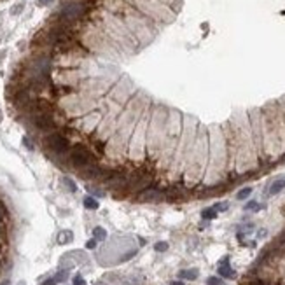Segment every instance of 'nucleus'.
I'll list each match as a JSON object with an SVG mask.
<instances>
[{
	"label": "nucleus",
	"instance_id": "obj_1",
	"mask_svg": "<svg viewBox=\"0 0 285 285\" xmlns=\"http://www.w3.org/2000/svg\"><path fill=\"white\" fill-rule=\"evenodd\" d=\"M222 131L228 147V178L257 170L259 159L252 142L247 112H236L231 121L222 124Z\"/></svg>",
	"mask_w": 285,
	"mask_h": 285
},
{
	"label": "nucleus",
	"instance_id": "obj_2",
	"mask_svg": "<svg viewBox=\"0 0 285 285\" xmlns=\"http://www.w3.org/2000/svg\"><path fill=\"white\" fill-rule=\"evenodd\" d=\"M262 152L266 163L276 161L285 154V121L280 104H271L261 111Z\"/></svg>",
	"mask_w": 285,
	"mask_h": 285
},
{
	"label": "nucleus",
	"instance_id": "obj_3",
	"mask_svg": "<svg viewBox=\"0 0 285 285\" xmlns=\"http://www.w3.org/2000/svg\"><path fill=\"white\" fill-rule=\"evenodd\" d=\"M208 128V164L203 182L207 187H215L228 178V147L221 124H210Z\"/></svg>",
	"mask_w": 285,
	"mask_h": 285
},
{
	"label": "nucleus",
	"instance_id": "obj_4",
	"mask_svg": "<svg viewBox=\"0 0 285 285\" xmlns=\"http://www.w3.org/2000/svg\"><path fill=\"white\" fill-rule=\"evenodd\" d=\"M102 7L105 11H109V13L121 18L124 25L128 27V30L137 39L140 47H144L147 42H151L152 37L158 34V27H156L154 21L149 20L142 13H138L135 7H131L124 0H102Z\"/></svg>",
	"mask_w": 285,
	"mask_h": 285
},
{
	"label": "nucleus",
	"instance_id": "obj_5",
	"mask_svg": "<svg viewBox=\"0 0 285 285\" xmlns=\"http://www.w3.org/2000/svg\"><path fill=\"white\" fill-rule=\"evenodd\" d=\"M198 121L191 116H184L182 119V133L180 138H178L177 149H175L173 159H171V164L168 168L166 175H164L163 184H178L182 180V175H184V170L187 166V159L189 154H191V149L195 145L196 140V131H198Z\"/></svg>",
	"mask_w": 285,
	"mask_h": 285
},
{
	"label": "nucleus",
	"instance_id": "obj_6",
	"mask_svg": "<svg viewBox=\"0 0 285 285\" xmlns=\"http://www.w3.org/2000/svg\"><path fill=\"white\" fill-rule=\"evenodd\" d=\"M208 164V128L205 124H198L196 140L191 149V154L187 159V166L182 175V184L185 189H195L203 182L205 171Z\"/></svg>",
	"mask_w": 285,
	"mask_h": 285
},
{
	"label": "nucleus",
	"instance_id": "obj_7",
	"mask_svg": "<svg viewBox=\"0 0 285 285\" xmlns=\"http://www.w3.org/2000/svg\"><path fill=\"white\" fill-rule=\"evenodd\" d=\"M182 119H184V114H180L178 111H175V109L168 111L161 152H159V158L154 164L156 184L164 180V175H166L168 168H170L171 164L175 149H177V144H178V138H180V133H182Z\"/></svg>",
	"mask_w": 285,
	"mask_h": 285
},
{
	"label": "nucleus",
	"instance_id": "obj_8",
	"mask_svg": "<svg viewBox=\"0 0 285 285\" xmlns=\"http://www.w3.org/2000/svg\"><path fill=\"white\" fill-rule=\"evenodd\" d=\"M168 111L170 109L163 107V105H156L151 107V118L147 124V142H145V164L154 170V164L159 158L161 152L163 138H164V124H166Z\"/></svg>",
	"mask_w": 285,
	"mask_h": 285
},
{
	"label": "nucleus",
	"instance_id": "obj_9",
	"mask_svg": "<svg viewBox=\"0 0 285 285\" xmlns=\"http://www.w3.org/2000/svg\"><path fill=\"white\" fill-rule=\"evenodd\" d=\"M149 118H151V107L145 109L142 118L138 119L133 133H131L130 144H128V163L135 168L145 164V156H147V152H145V142H147Z\"/></svg>",
	"mask_w": 285,
	"mask_h": 285
},
{
	"label": "nucleus",
	"instance_id": "obj_10",
	"mask_svg": "<svg viewBox=\"0 0 285 285\" xmlns=\"http://www.w3.org/2000/svg\"><path fill=\"white\" fill-rule=\"evenodd\" d=\"M124 2L130 4L131 7H135L138 13L147 16L154 23H168L175 18L173 11L161 4L159 0H124Z\"/></svg>",
	"mask_w": 285,
	"mask_h": 285
},
{
	"label": "nucleus",
	"instance_id": "obj_11",
	"mask_svg": "<svg viewBox=\"0 0 285 285\" xmlns=\"http://www.w3.org/2000/svg\"><path fill=\"white\" fill-rule=\"evenodd\" d=\"M102 159L91 151L89 144L86 142H77L70 147L68 151V156H67V170H72V171H82L84 168L87 166H93V164L100 163Z\"/></svg>",
	"mask_w": 285,
	"mask_h": 285
},
{
	"label": "nucleus",
	"instance_id": "obj_12",
	"mask_svg": "<svg viewBox=\"0 0 285 285\" xmlns=\"http://www.w3.org/2000/svg\"><path fill=\"white\" fill-rule=\"evenodd\" d=\"M217 273H219V276H221V278H235V276H236L235 269L229 266V257H228V255H226V257L219 262Z\"/></svg>",
	"mask_w": 285,
	"mask_h": 285
},
{
	"label": "nucleus",
	"instance_id": "obj_13",
	"mask_svg": "<svg viewBox=\"0 0 285 285\" xmlns=\"http://www.w3.org/2000/svg\"><path fill=\"white\" fill-rule=\"evenodd\" d=\"M283 189H285V178H276V180H273L271 185H269L268 195L275 196V195H278V193H282Z\"/></svg>",
	"mask_w": 285,
	"mask_h": 285
},
{
	"label": "nucleus",
	"instance_id": "obj_14",
	"mask_svg": "<svg viewBox=\"0 0 285 285\" xmlns=\"http://www.w3.org/2000/svg\"><path fill=\"white\" fill-rule=\"evenodd\" d=\"M200 275V271L196 268H191V269H180L178 271V278L180 280H196Z\"/></svg>",
	"mask_w": 285,
	"mask_h": 285
},
{
	"label": "nucleus",
	"instance_id": "obj_15",
	"mask_svg": "<svg viewBox=\"0 0 285 285\" xmlns=\"http://www.w3.org/2000/svg\"><path fill=\"white\" fill-rule=\"evenodd\" d=\"M74 242V233L68 231V229H65V231H61L60 235H58V243L60 245H68Z\"/></svg>",
	"mask_w": 285,
	"mask_h": 285
},
{
	"label": "nucleus",
	"instance_id": "obj_16",
	"mask_svg": "<svg viewBox=\"0 0 285 285\" xmlns=\"http://www.w3.org/2000/svg\"><path fill=\"white\" fill-rule=\"evenodd\" d=\"M93 238L97 240V242H105V240H107V229H104L102 226L93 228Z\"/></svg>",
	"mask_w": 285,
	"mask_h": 285
},
{
	"label": "nucleus",
	"instance_id": "obj_17",
	"mask_svg": "<svg viewBox=\"0 0 285 285\" xmlns=\"http://www.w3.org/2000/svg\"><path fill=\"white\" fill-rule=\"evenodd\" d=\"M82 203H84V207H86L87 210H98V208H100V203H98V200L93 198V196H86Z\"/></svg>",
	"mask_w": 285,
	"mask_h": 285
},
{
	"label": "nucleus",
	"instance_id": "obj_18",
	"mask_svg": "<svg viewBox=\"0 0 285 285\" xmlns=\"http://www.w3.org/2000/svg\"><path fill=\"white\" fill-rule=\"evenodd\" d=\"M202 217L207 219V221H212V219L217 217V210H215L214 207H212V208H205V210L202 212Z\"/></svg>",
	"mask_w": 285,
	"mask_h": 285
},
{
	"label": "nucleus",
	"instance_id": "obj_19",
	"mask_svg": "<svg viewBox=\"0 0 285 285\" xmlns=\"http://www.w3.org/2000/svg\"><path fill=\"white\" fill-rule=\"evenodd\" d=\"M63 185L68 189L70 193H77V184H75L74 180H72L70 177H63Z\"/></svg>",
	"mask_w": 285,
	"mask_h": 285
},
{
	"label": "nucleus",
	"instance_id": "obj_20",
	"mask_svg": "<svg viewBox=\"0 0 285 285\" xmlns=\"http://www.w3.org/2000/svg\"><path fill=\"white\" fill-rule=\"evenodd\" d=\"M243 208L247 212H259V210H262V208H264V205H259L257 202H248Z\"/></svg>",
	"mask_w": 285,
	"mask_h": 285
},
{
	"label": "nucleus",
	"instance_id": "obj_21",
	"mask_svg": "<svg viewBox=\"0 0 285 285\" xmlns=\"http://www.w3.org/2000/svg\"><path fill=\"white\" fill-rule=\"evenodd\" d=\"M250 195H252V187H243L240 193H236V200H240V202H243V200H247Z\"/></svg>",
	"mask_w": 285,
	"mask_h": 285
},
{
	"label": "nucleus",
	"instance_id": "obj_22",
	"mask_svg": "<svg viewBox=\"0 0 285 285\" xmlns=\"http://www.w3.org/2000/svg\"><path fill=\"white\" fill-rule=\"evenodd\" d=\"M54 278H56L58 283H63L65 280H68V269H60V271L54 275Z\"/></svg>",
	"mask_w": 285,
	"mask_h": 285
},
{
	"label": "nucleus",
	"instance_id": "obj_23",
	"mask_svg": "<svg viewBox=\"0 0 285 285\" xmlns=\"http://www.w3.org/2000/svg\"><path fill=\"white\" fill-rule=\"evenodd\" d=\"M135 254H137V248H131V250H128L124 255H121V257H119L118 261H119V262H126V261H130V259L133 257Z\"/></svg>",
	"mask_w": 285,
	"mask_h": 285
},
{
	"label": "nucleus",
	"instance_id": "obj_24",
	"mask_svg": "<svg viewBox=\"0 0 285 285\" xmlns=\"http://www.w3.org/2000/svg\"><path fill=\"white\" fill-rule=\"evenodd\" d=\"M72 285H86V280H84V276L81 273H77V275L72 276Z\"/></svg>",
	"mask_w": 285,
	"mask_h": 285
},
{
	"label": "nucleus",
	"instance_id": "obj_25",
	"mask_svg": "<svg viewBox=\"0 0 285 285\" xmlns=\"http://www.w3.org/2000/svg\"><path fill=\"white\" fill-rule=\"evenodd\" d=\"M207 285H224L219 276H210V278H207Z\"/></svg>",
	"mask_w": 285,
	"mask_h": 285
},
{
	"label": "nucleus",
	"instance_id": "obj_26",
	"mask_svg": "<svg viewBox=\"0 0 285 285\" xmlns=\"http://www.w3.org/2000/svg\"><path fill=\"white\" fill-rule=\"evenodd\" d=\"M154 250L156 252H166L168 250V243L166 242H158L154 245Z\"/></svg>",
	"mask_w": 285,
	"mask_h": 285
},
{
	"label": "nucleus",
	"instance_id": "obj_27",
	"mask_svg": "<svg viewBox=\"0 0 285 285\" xmlns=\"http://www.w3.org/2000/svg\"><path fill=\"white\" fill-rule=\"evenodd\" d=\"M215 210H217V214H219V212H226V210H228V208H229V203L228 202H221V203H217V205H215Z\"/></svg>",
	"mask_w": 285,
	"mask_h": 285
},
{
	"label": "nucleus",
	"instance_id": "obj_28",
	"mask_svg": "<svg viewBox=\"0 0 285 285\" xmlns=\"http://www.w3.org/2000/svg\"><path fill=\"white\" fill-rule=\"evenodd\" d=\"M23 145L27 149H30V151H34V142H32L28 137H23Z\"/></svg>",
	"mask_w": 285,
	"mask_h": 285
},
{
	"label": "nucleus",
	"instance_id": "obj_29",
	"mask_svg": "<svg viewBox=\"0 0 285 285\" xmlns=\"http://www.w3.org/2000/svg\"><path fill=\"white\" fill-rule=\"evenodd\" d=\"M97 240H87V242H86V248H87V250H94V248H97Z\"/></svg>",
	"mask_w": 285,
	"mask_h": 285
},
{
	"label": "nucleus",
	"instance_id": "obj_30",
	"mask_svg": "<svg viewBox=\"0 0 285 285\" xmlns=\"http://www.w3.org/2000/svg\"><path fill=\"white\" fill-rule=\"evenodd\" d=\"M21 11H23V4H18V6H14L13 9H11V14H20Z\"/></svg>",
	"mask_w": 285,
	"mask_h": 285
},
{
	"label": "nucleus",
	"instance_id": "obj_31",
	"mask_svg": "<svg viewBox=\"0 0 285 285\" xmlns=\"http://www.w3.org/2000/svg\"><path fill=\"white\" fill-rule=\"evenodd\" d=\"M54 0H37V6L39 7H46V6H51Z\"/></svg>",
	"mask_w": 285,
	"mask_h": 285
},
{
	"label": "nucleus",
	"instance_id": "obj_32",
	"mask_svg": "<svg viewBox=\"0 0 285 285\" xmlns=\"http://www.w3.org/2000/svg\"><path fill=\"white\" fill-rule=\"evenodd\" d=\"M41 285H58V282H56V278H54V276H51V278H47L46 282H42Z\"/></svg>",
	"mask_w": 285,
	"mask_h": 285
},
{
	"label": "nucleus",
	"instance_id": "obj_33",
	"mask_svg": "<svg viewBox=\"0 0 285 285\" xmlns=\"http://www.w3.org/2000/svg\"><path fill=\"white\" fill-rule=\"evenodd\" d=\"M280 104V102H278ZM280 107H282V114H283V121H285V98L282 100V104H280Z\"/></svg>",
	"mask_w": 285,
	"mask_h": 285
},
{
	"label": "nucleus",
	"instance_id": "obj_34",
	"mask_svg": "<svg viewBox=\"0 0 285 285\" xmlns=\"http://www.w3.org/2000/svg\"><path fill=\"white\" fill-rule=\"evenodd\" d=\"M170 285H185V283L182 282V280H175V282H171Z\"/></svg>",
	"mask_w": 285,
	"mask_h": 285
},
{
	"label": "nucleus",
	"instance_id": "obj_35",
	"mask_svg": "<svg viewBox=\"0 0 285 285\" xmlns=\"http://www.w3.org/2000/svg\"><path fill=\"white\" fill-rule=\"evenodd\" d=\"M11 282H9V280H2V282H0V285H9Z\"/></svg>",
	"mask_w": 285,
	"mask_h": 285
},
{
	"label": "nucleus",
	"instance_id": "obj_36",
	"mask_svg": "<svg viewBox=\"0 0 285 285\" xmlns=\"http://www.w3.org/2000/svg\"><path fill=\"white\" fill-rule=\"evenodd\" d=\"M0 121H2V111H0Z\"/></svg>",
	"mask_w": 285,
	"mask_h": 285
}]
</instances>
